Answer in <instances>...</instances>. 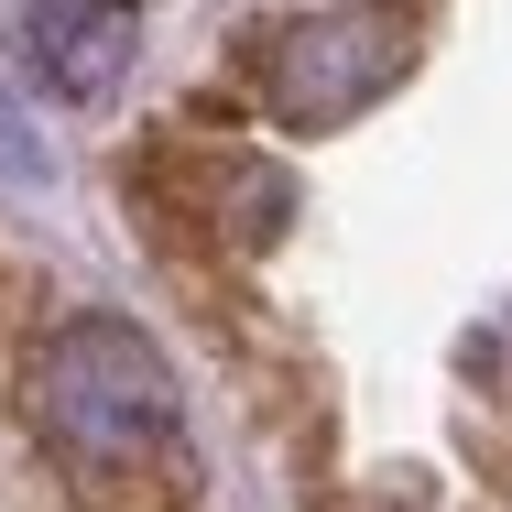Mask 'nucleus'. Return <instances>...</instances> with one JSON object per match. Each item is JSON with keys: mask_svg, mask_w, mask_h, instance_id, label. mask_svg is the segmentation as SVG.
Masks as SVG:
<instances>
[{"mask_svg": "<svg viewBox=\"0 0 512 512\" xmlns=\"http://www.w3.org/2000/svg\"><path fill=\"white\" fill-rule=\"evenodd\" d=\"M11 404L88 512H175L197 491L186 382L142 316H109V306L44 316L11 360Z\"/></svg>", "mask_w": 512, "mask_h": 512, "instance_id": "nucleus-1", "label": "nucleus"}, {"mask_svg": "<svg viewBox=\"0 0 512 512\" xmlns=\"http://www.w3.org/2000/svg\"><path fill=\"white\" fill-rule=\"evenodd\" d=\"M404 66H414V22L404 11H371V0H349V11H273V22L240 33L251 99L273 109V120H295V131L360 120Z\"/></svg>", "mask_w": 512, "mask_h": 512, "instance_id": "nucleus-2", "label": "nucleus"}, {"mask_svg": "<svg viewBox=\"0 0 512 512\" xmlns=\"http://www.w3.org/2000/svg\"><path fill=\"white\" fill-rule=\"evenodd\" d=\"M164 164H175V218L197 229L207 251H273L295 229V175L273 153H251V142H229V153H164Z\"/></svg>", "mask_w": 512, "mask_h": 512, "instance_id": "nucleus-3", "label": "nucleus"}, {"mask_svg": "<svg viewBox=\"0 0 512 512\" xmlns=\"http://www.w3.org/2000/svg\"><path fill=\"white\" fill-rule=\"evenodd\" d=\"M131 44H142V0H44L33 22H22V66H33V88L66 109L109 99L120 77H131Z\"/></svg>", "mask_w": 512, "mask_h": 512, "instance_id": "nucleus-4", "label": "nucleus"}, {"mask_svg": "<svg viewBox=\"0 0 512 512\" xmlns=\"http://www.w3.org/2000/svg\"><path fill=\"white\" fill-rule=\"evenodd\" d=\"M0 153H11V164H22V175H33V131H22V120H11V109H0Z\"/></svg>", "mask_w": 512, "mask_h": 512, "instance_id": "nucleus-5", "label": "nucleus"}, {"mask_svg": "<svg viewBox=\"0 0 512 512\" xmlns=\"http://www.w3.org/2000/svg\"><path fill=\"white\" fill-rule=\"evenodd\" d=\"M382 512H436V502H382Z\"/></svg>", "mask_w": 512, "mask_h": 512, "instance_id": "nucleus-6", "label": "nucleus"}]
</instances>
